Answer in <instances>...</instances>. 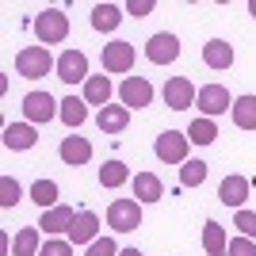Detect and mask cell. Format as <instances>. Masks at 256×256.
Returning a JSON list of instances; mask_svg holds the SVG:
<instances>
[{"label":"cell","instance_id":"6da1fadb","mask_svg":"<svg viewBox=\"0 0 256 256\" xmlns=\"http://www.w3.org/2000/svg\"><path fill=\"white\" fill-rule=\"evenodd\" d=\"M34 38H38V46H58L69 38V16H65L62 8H46L34 16Z\"/></svg>","mask_w":256,"mask_h":256},{"label":"cell","instance_id":"7a4b0ae2","mask_svg":"<svg viewBox=\"0 0 256 256\" xmlns=\"http://www.w3.org/2000/svg\"><path fill=\"white\" fill-rule=\"evenodd\" d=\"M54 69H58V62L50 58V46H23L16 54V73L27 76V80H42Z\"/></svg>","mask_w":256,"mask_h":256},{"label":"cell","instance_id":"3957f363","mask_svg":"<svg viewBox=\"0 0 256 256\" xmlns=\"http://www.w3.org/2000/svg\"><path fill=\"white\" fill-rule=\"evenodd\" d=\"M62 115V104L50 96V92H27L23 96V118L31 122V126H42V122H50V118Z\"/></svg>","mask_w":256,"mask_h":256},{"label":"cell","instance_id":"277c9868","mask_svg":"<svg viewBox=\"0 0 256 256\" xmlns=\"http://www.w3.org/2000/svg\"><path fill=\"white\" fill-rule=\"evenodd\" d=\"M188 150H192V142H188V134H180V130H164V134H157V142H153V153H157V160H164V164L192 160Z\"/></svg>","mask_w":256,"mask_h":256},{"label":"cell","instance_id":"5b68a950","mask_svg":"<svg viewBox=\"0 0 256 256\" xmlns=\"http://www.w3.org/2000/svg\"><path fill=\"white\" fill-rule=\"evenodd\" d=\"M107 226L115 234H134L142 226V203L138 199H115V203L107 206Z\"/></svg>","mask_w":256,"mask_h":256},{"label":"cell","instance_id":"8992f818","mask_svg":"<svg viewBox=\"0 0 256 256\" xmlns=\"http://www.w3.org/2000/svg\"><path fill=\"white\" fill-rule=\"evenodd\" d=\"M195 104H199V115L203 118H218L226 111H234V100H230V92L222 84H203L199 96H195Z\"/></svg>","mask_w":256,"mask_h":256},{"label":"cell","instance_id":"52a82bcc","mask_svg":"<svg viewBox=\"0 0 256 256\" xmlns=\"http://www.w3.org/2000/svg\"><path fill=\"white\" fill-rule=\"evenodd\" d=\"M58 80H65V84H88V58L84 50H65L62 58H58Z\"/></svg>","mask_w":256,"mask_h":256},{"label":"cell","instance_id":"ba28073f","mask_svg":"<svg viewBox=\"0 0 256 256\" xmlns=\"http://www.w3.org/2000/svg\"><path fill=\"white\" fill-rule=\"evenodd\" d=\"M195 96H199V88H195L188 76H168V80H164V107H168V111H188V107H195Z\"/></svg>","mask_w":256,"mask_h":256},{"label":"cell","instance_id":"9c48e42d","mask_svg":"<svg viewBox=\"0 0 256 256\" xmlns=\"http://www.w3.org/2000/svg\"><path fill=\"white\" fill-rule=\"evenodd\" d=\"M146 58H150L153 65H172L180 58V38L172 31H157L150 42H146Z\"/></svg>","mask_w":256,"mask_h":256},{"label":"cell","instance_id":"30bf717a","mask_svg":"<svg viewBox=\"0 0 256 256\" xmlns=\"http://www.w3.org/2000/svg\"><path fill=\"white\" fill-rule=\"evenodd\" d=\"M248 192H252V180L248 176H237V172H230L222 184H218V203L222 206H234V210H241L248 199Z\"/></svg>","mask_w":256,"mask_h":256},{"label":"cell","instance_id":"8fae6325","mask_svg":"<svg viewBox=\"0 0 256 256\" xmlns=\"http://www.w3.org/2000/svg\"><path fill=\"white\" fill-rule=\"evenodd\" d=\"M118 100H122V107H130V111H134V107L142 111V107L153 104V84L146 76H126V80L118 84Z\"/></svg>","mask_w":256,"mask_h":256},{"label":"cell","instance_id":"7c38bea8","mask_svg":"<svg viewBox=\"0 0 256 256\" xmlns=\"http://www.w3.org/2000/svg\"><path fill=\"white\" fill-rule=\"evenodd\" d=\"M134 42H107L104 46V73H130L134 69Z\"/></svg>","mask_w":256,"mask_h":256},{"label":"cell","instance_id":"4fadbf2b","mask_svg":"<svg viewBox=\"0 0 256 256\" xmlns=\"http://www.w3.org/2000/svg\"><path fill=\"white\" fill-rule=\"evenodd\" d=\"M73 222H76V210H73V206H65V203H58V206H50V210H42L38 230H46V237H58V234H69Z\"/></svg>","mask_w":256,"mask_h":256},{"label":"cell","instance_id":"5bb4252c","mask_svg":"<svg viewBox=\"0 0 256 256\" xmlns=\"http://www.w3.org/2000/svg\"><path fill=\"white\" fill-rule=\"evenodd\" d=\"M130 188H134V199H138L142 206H146V203H160V199H164V184H160L157 172H138V176L130 180Z\"/></svg>","mask_w":256,"mask_h":256},{"label":"cell","instance_id":"9a60e30c","mask_svg":"<svg viewBox=\"0 0 256 256\" xmlns=\"http://www.w3.org/2000/svg\"><path fill=\"white\" fill-rule=\"evenodd\" d=\"M65 237H69L73 245H84L88 248L100 237V214L96 210H80V214H76V222H73V230H69Z\"/></svg>","mask_w":256,"mask_h":256},{"label":"cell","instance_id":"2e32d148","mask_svg":"<svg viewBox=\"0 0 256 256\" xmlns=\"http://www.w3.org/2000/svg\"><path fill=\"white\" fill-rule=\"evenodd\" d=\"M96 126L104 130V134H122V130L130 126V107L122 104H107L96 111Z\"/></svg>","mask_w":256,"mask_h":256},{"label":"cell","instance_id":"e0dca14e","mask_svg":"<svg viewBox=\"0 0 256 256\" xmlns=\"http://www.w3.org/2000/svg\"><path fill=\"white\" fill-rule=\"evenodd\" d=\"M34 142H38V130H34L31 122H8V126H4V150L23 153V150H31Z\"/></svg>","mask_w":256,"mask_h":256},{"label":"cell","instance_id":"ac0fdd59","mask_svg":"<svg viewBox=\"0 0 256 256\" xmlns=\"http://www.w3.org/2000/svg\"><path fill=\"white\" fill-rule=\"evenodd\" d=\"M62 160L65 164H73V168H80V164H88L92 160V142L80 138V134H69V138H62Z\"/></svg>","mask_w":256,"mask_h":256},{"label":"cell","instance_id":"d6986e66","mask_svg":"<svg viewBox=\"0 0 256 256\" xmlns=\"http://www.w3.org/2000/svg\"><path fill=\"white\" fill-rule=\"evenodd\" d=\"M234 46L226 42V38H210V42L203 46V62H206V69H218V73H222V69H230V65H234Z\"/></svg>","mask_w":256,"mask_h":256},{"label":"cell","instance_id":"ffe728a7","mask_svg":"<svg viewBox=\"0 0 256 256\" xmlns=\"http://www.w3.org/2000/svg\"><path fill=\"white\" fill-rule=\"evenodd\" d=\"M42 252V230L38 226H23L16 241H12V256H38Z\"/></svg>","mask_w":256,"mask_h":256},{"label":"cell","instance_id":"44dd1931","mask_svg":"<svg viewBox=\"0 0 256 256\" xmlns=\"http://www.w3.org/2000/svg\"><path fill=\"white\" fill-rule=\"evenodd\" d=\"M111 92H115V88H111V80H107V73L104 76H88V84H84V104L88 107H107L111 104Z\"/></svg>","mask_w":256,"mask_h":256},{"label":"cell","instance_id":"7402d4cb","mask_svg":"<svg viewBox=\"0 0 256 256\" xmlns=\"http://www.w3.org/2000/svg\"><path fill=\"white\" fill-rule=\"evenodd\" d=\"M118 23H122V8H118V4H96V8H92V27H96L100 34H111Z\"/></svg>","mask_w":256,"mask_h":256},{"label":"cell","instance_id":"603a6c76","mask_svg":"<svg viewBox=\"0 0 256 256\" xmlns=\"http://www.w3.org/2000/svg\"><path fill=\"white\" fill-rule=\"evenodd\" d=\"M184 134H188L192 146H210V142H218V122L199 115V118H192V126L184 130Z\"/></svg>","mask_w":256,"mask_h":256},{"label":"cell","instance_id":"cb8c5ba5","mask_svg":"<svg viewBox=\"0 0 256 256\" xmlns=\"http://www.w3.org/2000/svg\"><path fill=\"white\" fill-rule=\"evenodd\" d=\"M230 115H234L237 130H256V96H237Z\"/></svg>","mask_w":256,"mask_h":256},{"label":"cell","instance_id":"d4e9b609","mask_svg":"<svg viewBox=\"0 0 256 256\" xmlns=\"http://www.w3.org/2000/svg\"><path fill=\"white\" fill-rule=\"evenodd\" d=\"M58 118H62L65 126L76 134V130H80V122L88 118V104H84V100H76V96H65V100H62V115H58Z\"/></svg>","mask_w":256,"mask_h":256},{"label":"cell","instance_id":"484cf974","mask_svg":"<svg viewBox=\"0 0 256 256\" xmlns=\"http://www.w3.org/2000/svg\"><path fill=\"white\" fill-rule=\"evenodd\" d=\"M130 180H134V176H130V168L122 164V160H104V164H100V184L111 188V192L122 188V184H130Z\"/></svg>","mask_w":256,"mask_h":256},{"label":"cell","instance_id":"4316f807","mask_svg":"<svg viewBox=\"0 0 256 256\" xmlns=\"http://www.w3.org/2000/svg\"><path fill=\"white\" fill-rule=\"evenodd\" d=\"M203 248H206V256H226L230 237H226V230L218 222H206L203 226Z\"/></svg>","mask_w":256,"mask_h":256},{"label":"cell","instance_id":"83f0119b","mask_svg":"<svg viewBox=\"0 0 256 256\" xmlns=\"http://www.w3.org/2000/svg\"><path fill=\"white\" fill-rule=\"evenodd\" d=\"M31 203H38L42 210L58 206V184H54V180H34L31 184Z\"/></svg>","mask_w":256,"mask_h":256},{"label":"cell","instance_id":"f1b7e54d","mask_svg":"<svg viewBox=\"0 0 256 256\" xmlns=\"http://www.w3.org/2000/svg\"><path fill=\"white\" fill-rule=\"evenodd\" d=\"M206 180V160H184L180 164V184L184 188H199Z\"/></svg>","mask_w":256,"mask_h":256},{"label":"cell","instance_id":"f546056e","mask_svg":"<svg viewBox=\"0 0 256 256\" xmlns=\"http://www.w3.org/2000/svg\"><path fill=\"white\" fill-rule=\"evenodd\" d=\"M23 199V188H20V180H12V176H0V206L4 210H12V206Z\"/></svg>","mask_w":256,"mask_h":256},{"label":"cell","instance_id":"4dcf8cb0","mask_svg":"<svg viewBox=\"0 0 256 256\" xmlns=\"http://www.w3.org/2000/svg\"><path fill=\"white\" fill-rule=\"evenodd\" d=\"M234 230H241V237H252L256 241V210L241 206V210L234 214Z\"/></svg>","mask_w":256,"mask_h":256},{"label":"cell","instance_id":"1f68e13d","mask_svg":"<svg viewBox=\"0 0 256 256\" xmlns=\"http://www.w3.org/2000/svg\"><path fill=\"white\" fill-rule=\"evenodd\" d=\"M38 256H73V241L69 237H46Z\"/></svg>","mask_w":256,"mask_h":256},{"label":"cell","instance_id":"d6a6232c","mask_svg":"<svg viewBox=\"0 0 256 256\" xmlns=\"http://www.w3.org/2000/svg\"><path fill=\"white\" fill-rule=\"evenodd\" d=\"M118 252H122V248H118L111 237H96V241L84 248V256H118Z\"/></svg>","mask_w":256,"mask_h":256},{"label":"cell","instance_id":"836d02e7","mask_svg":"<svg viewBox=\"0 0 256 256\" xmlns=\"http://www.w3.org/2000/svg\"><path fill=\"white\" fill-rule=\"evenodd\" d=\"M226 256H256V241L252 237H230Z\"/></svg>","mask_w":256,"mask_h":256},{"label":"cell","instance_id":"e575fe53","mask_svg":"<svg viewBox=\"0 0 256 256\" xmlns=\"http://www.w3.org/2000/svg\"><path fill=\"white\" fill-rule=\"evenodd\" d=\"M153 8H157L153 0H130V4H126V12H130V16H138V20H146Z\"/></svg>","mask_w":256,"mask_h":256},{"label":"cell","instance_id":"d590c367","mask_svg":"<svg viewBox=\"0 0 256 256\" xmlns=\"http://www.w3.org/2000/svg\"><path fill=\"white\" fill-rule=\"evenodd\" d=\"M118 256H146V252H142V248H122Z\"/></svg>","mask_w":256,"mask_h":256},{"label":"cell","instance_id":"8d00e7d4","mask_svg":"<svg viewBox=\"0 0 256 256\" xmlns=\"http://www.w3.org/2000/svg\"><path fill=\"white\" fill-rule=\"evenodd\" d=\"M248 16H252V20H256V0H248Z\"/></svg>","mask_w":256,"mask_h":256}]
</instances>
